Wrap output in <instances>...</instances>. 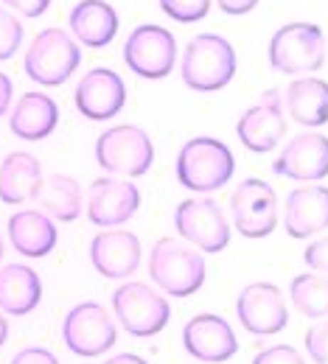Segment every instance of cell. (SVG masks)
<instances>
[{"instance_id": "obj_9", "label": "cell", "mask_w": 328, "mask_h": 364, "mask_svg": "<svg viewBox=\"0 0 328 364\" xmlns=\"http://www.w3.org/2000/svg\"><path fill=\"white\" fill-rule=\"evenodd\" d=\"M236 317L253 336H275L289 325L286 297L275 283H247L236 297Z\"/></svg>"}, {"instance_id": "obj_22", "label": "cell", "mask_w": 328, "mask_h": 364, "mask_svg": "<svg viewBox=\"0 0 328 364\" xmlns=\"http://www.w3.org/2000/svg\"><path fill=\"white\" fill-rule=\"evenodd\" d=\"M59 124V107L48 92H26L17 98L9 127L20 140H46Z\"/></svg>"}, {"instance_id": "obj_21", "label": "cell", "mask_w": 328, "mask_h": 364, "mask_svg": "<svg viewBox=\"0 0 328 364\" xmlns=\"http://www.w3.org/2000/svg\"><path fill=\"white\" fill-rule=\"evenodd\" d=\"M6 230H9V241L14 244V250L26 258H46L59 241V232L53 228L51 216L34 208H26L9 216Z\"/></svg>"}, {"instance_id": "obj_7", "label": "cell", "mask_w": 328, "mask_h": 364, "mask_svg": "<svg viewBox=\"0 0 328 364\" xmlns=\"http://www.w3.org/2000/svg\"><path fill=\"white\" fill-rule=\"evenodd\" d=\"M112 314L118 317L127 333H132L138 339H152L169 325L171 306L149 283L132 280L112 291Z\"/></svg>"}, {"instance_id": "obj_39", "label": "cell", "mask_w": 328, "mask_h": 364, "mask_svg": "<svg viewBox=\"0 0 328 364\" xmlns=\"http://www.w3.org/2000/svg\"><path fill=\"white\" fill-rule=\"evenodd\" d=\"M3 252H6V247H3V235H0V258H3Z\"/></svg>"}, {"instance_id": "obj_4", "label": "cell", "mask_w": 328, "mask_h": 364, "mask_svg": "<svg viewBox=\"0 0 328 364\" xmlns=\"http://www.w3.org/2000/svg\"><path fill=\"white\" fill-rule=\"evenodd\" d=\"M79 62H82V50L76 40L62 28H46L28 46L23 68L31 82L43 87H59L76 73Z\"/></svg>"}, {"instance_id": "obj_25", "label": "cell", "mask_w": 328, "mask_h": 364, "mask_svg": "<svg viewBox=\"0 0 328 364\" xmlns=\"http://www.w3.org/2000/svg\"><path fill=\"white\" fill-rule=\"evenodd\" d=\"M286 112L300 127H323L328 124V82L317 76L295 79L281 95Z\"/></svg>"}, {"instance_id": "obj_8", "label": "cell", "mask_w": 328, "mask_h": 364, "mask_svg": "<svg viewBox=\"0 0 328 364\" xmlns=\"http://www.w3.org/2000/svg\"><path fill=\"white\" fill-rule=\"evenodd\" d=\"M62 342L82 359H98L118 342V331L101 303L85 300L62 319Z\"/></svg>"}, {"instance_id": "obj_20", "label": "cell", "mask_w": 328, "mask_h": 364, "mask_svg": "<svg viewBox=\"0 0 328 364\" xmlns=\"http://www.w3.org/2000/svg\"><path fill=\"white\" fill-rule=\"evenodd\" d=\"M43 185V166L31 151H11L0 163V202L26 205L34 202Z\"/></svg>"}, {"instance_id": "obj_17", "label": "cell", "mask_w": 328, "mask_h": 364, "mask_svg": "<svg viewBox=\"0 0 328 364\" xmlns=\"http://www.w3.org/2000/svg\"><path fill=\"white\" fill-rule=\"evenodd\" d=\"M273 171L278 177L295 182H320L328 177V137L320 132H303L295 135L278 160L273 163Z\"/></svg>"}, {"instance_id": "obj_26", "label": "cell", "mask_w": 328, "mask_h": 364, "mask_svg": "<svg viewBox=\"0 0 328 364\" xmlns=\"http://www.w3.org/2000/svg\"><path fill=\"white\" fill-rule=\"evenodd\" d=\"M34 202L46 216L59 222H76L82 216V188L68 174H51L43 180Z\"/></svg>"}, {"instance_id": "obj_33", "label": "cell", "mask_w": 328, "mask_h": 364, "mask_svg": "<svg viewBox=\"0 0 328 364\" xmlns=\"http://www.w3.org/2000/svg\"><path fill=\"white\" fill-rule=\"evenodd\" d=\"M9 364H62L48 348H23L20 353L11 356Z\"/></svg>"}, {"instance_id": "obj_37", "label": "cell", "mask_w": 328, "mask_h": 364, "mask_svg": "<svg viewBox=\"0 0 328 364\" xmlns=\"http://www.w3.org/2000/svg\"><path fill=\"white\" fill-rule=\"evenodd\" d=\"M104 364H149V362L143 356H138V353H118V356L107 359Z\"/></svg>"}, {"instance_id": "obj_12", "label": "cell", "mask_w": 328, "mask_h": 364, "mask_svg": "<svg viewBox=\"0 0 328 364\" xmlns=\"http://www.w3.org/2000/svg\"><path fill=\"white\" fill-rule=\"evenodd\" d=\"M233 228L244 238H264L278 228V196L270 182L250 177L238 182L231 196Z\"/></svg>"}, {"instance_id": "obj_34", "label": "cell", "mask_w": 328, "mask_h": 364, "mask_svg": "<svg viewBox=\"0 0 328 364\" xmlns=\"http://www.w3.org/2000/svg\"><path fill=\"white\" fill-rule=\"evenodd\" d=\"M3 3L9 9H14L17 14H23V17H40L51 6V0H3Z\"/></svg>"}, {"instance_id": "obj_23", "label": "cell", "mask_w": 328, "mask_h": 364, "mask_svg": "<svg viewBox=\"0 0 328 364\" xmlns=\"http://www.w3.org/2000/svg\"><path fill=\"white\" fill-rule=\"evenodd\" d=\"M70 31L85 48H107L118 34V11L107 0H82L73 6Z\"/></svg>"}, {"instance_id": "obj_31", "label": "cell", "mask_w": 328, "mask_h": 364, "mask_svg": "<svg viewBox=\"0 0 328 364\" xmlns=\"http://www.w3.org/2000/svg\"><path fill=\"white\" fill-rule=\"evenodd\" d=\"M250 364H306V359L292 345H270V348L258 350Z\"/></svg>"}, {"instance_id": "obj_29", "label": "cell", "mask_w": 328, "mask_h": 364, "mask_svg": "<svg viewBox=\"0 0 328 364\" xmlns=\"http://www.w3.org/2000/svg\"><path fill=\"white\" fill-rule=\"evenodd\" d=\"M160 9L174 20V23H196L211 11V0H160Z\"/></svg>"}, {"instance_id": "obj_36", "label": "cell", "mask_w": 328, "mask_h": 364, "mask_svg": "<svg viewBox=\"0 0 328 364\" xmlns=\"http://www.w3.org/2000/svg\"><path fill=\"white\" fill-rule=\"evenodd\" d=\"M11 95H14V85H11V79L0 70V115L9 112V107H11Z\"/></svg>"}, {"instance_id": "obj_13", "label": "cell", "mask_w": 328, "mask_h": 364, "mask_svg": "<svg viewBox=\"0 0 328 364\" xmlns=\"http://www.w3.org/2000/svg\"><path fill=\"white\" fill-rule=\"evenodd\" d=\"M236 135L241 140L244 149L255 154L273 151L283 137H286V118H283V98L281 90L261 92V98L244 109L236 121Z\"/></svg>"}, {"instance_id": "obj_24", "label": "cell", "mask_w": 328, "mask_h": 364, "mask_svg": "<svg viewBox=\"0 0 328 364\" xmlns=\"http://www.w3.org/2000/svg\"><path fill=\"white\" fill-rule=\"evenodd\" d=\"M43 300V280L26 264H9L0 269V311L9 317L31 314Z\"/></svg>"}, {"instance_id": "obj_11", "label": "cell", "mask_w": 328, "mask_h": 364, "mask_svg": "<svg viewBox=\"0 0 328 364\" xmlns=\"http://www.w3.org/2000/svg\"><path fill=\"white\" fill-rule=\"evenodd\" d=\"M124 62L141 79H166L177 62V40L163 26H138L124 46Z\"/></svg>"}, {"instance_id": "obj_19", "label": "cell", "mask_w": 328, "mask_h": 364, "mask_svg": "<svg viewBox=\"0 0 328 364\" xmlns=\"http://www.w3.org/2000/svg\"><path fill=\"white\" fill-rule=\"evenodd\" d=\"M283 228L292 238H309L328 228V188L326 185H297L289 191L283 205Z\"/></svg>"}, {"instance_id": "obj_27", "label": "cell", "mask_w": 328, "mask_h": 364, "mask_svg": "<svg viewBox=\"0 0 328 364\" xmlns=\"http://www.w3.org/2000/svg\"><path fill=\"white\" fill-rule=\"evenodd\" d=\"M292 306L309 319L328 317V277L317 272L297 274L289 286Z\"/></svg>"}, {"instance_id": "obj_15", "label": "cell", "mask_w": 328, "mask_h": 364, "mask_svg": "<svg viewBox=\"0 0 328 364\" xmlns=\"http://www.w3.org/2000/svg\"><path fill=\"white\" fill-rule=\"evenodd\" d=\"M183 348L188 356L205 364L231 362L238 353V339H236L231 322L219 314H196L183 328Z\"/></svg>"}, {"instance_id": "obj_14", "label": "cell", "mask_w": 328, "mask_h": 364, "mask_svg": "<svg viewBox=\"0 0 328 364\" xmlns=\"http://www.w3.org/2000/svg\"><path fill=\"white\" fill-rule=\"evenodd\" d=\"M141 208V191L129 180L101 177L88 191V219L95 228H121Z\"/></svg>"}, {"instance_id": "obj_38", "label": "cell", "mask_w": 328, "mask_h": 364, "mask_svg": "<svg viewBox=\"0 0 328 364\" xmlns=\"http://www.w3.org/2000/svg\"><path fill=\"white\" fill-rule=\"evenodd\" d=\"M6 339H9V319L3 317V311H0V348L6 345Z\"/></svg>"}, {"instance_id": "obj_1", "label": "cell", "mask_w": 328, "mask_h": 364, "mask_svg": "<svg viewBox=\"0 0 328 364\" xmlns=\"http://www.w3.org/2000/svg\"><path fill=\"white\" fill-rule=\"evenodd\" d=\"M233 171V151L216 137H191L177 154V182L194 193H211L225 188Z\"/></svg>"}, {"instance_id": "obj_35", "label": "cell", "mask_w": 328, "mask_h": 364, "mask_svg": "<svg viewBox=\"0 0 328 364\" xmlns=\"http://www.w3.org/2000/svg\"><path fill=\"white\" fill-rule=\"evenodd\" d=\"M225 14H247L258 6V0H216Z\"/></svg>"}, {"instance_id": "obj_32", "label": "cell", "mask_w": 328, "mask_h": 364, "mask_svg": "<svg viewBox=\"0 0 328 364\" xmlns=\"http://www.w3.org/2000/svg\"><path fill=\"white\" fill-rule=\"evenodd\" d=\"M303 261L309 264V269H312V272L326 274L328 277V235L317 238V241H312V244L306 247Z\"/></svg>"}, {"instance_id": "obj_16", "label": "cell", "mask_w": 328, "mask_h": 364, "mask_svg": "<svg viewBox=\"0 0 328 364\" xmlns=\"http://www.w3.org/2000/svg\"><path fill=\"white\" fill-rule=\"evenodd\" d=\"M76 109L90 121H110L127 104V85L112 68H93L76 85Z\"/></svg>"}, {"instance_id": "obj_30", "label": "cell", "mask_w": 328, "mask_h": 364, "mask_svg": "<svg viewBox=\"0 0 328 364\" xmlns=\"http://www.w3.org/2000/svg\"><path fill=\"white\" fill-rule=\"evenodd\" d=\"M306 353L314 364H328V317L314 319V325L303 336Z\"/></svg>"}, {"instance_id": "obj_10", "label": "cell", "mask_w": 328, "mask_h": 364, "mask_svg": "<svg viewBox=\"0 0 328 364\" xmlns=\"http://www.w3.org/2000/svg\"><path fill=\"white\" fill-rule=\"evenodd\" d=\"M174 228L202 252H222L231 244V225L213 199H186L174 210Z\"/></svg>"}, {"instance_id": "obj_2", "label": "cell", "mask_w": 328, "mask_h": 364, "mask_svg": "<svg viewBox=\"0 0 328 364\" xmlns=\"http://www.w3.org/2000/svg\"><path fill=\"white\" fill-rule=\"evenodd\" d=\"M236 50L219 34H196L183 53V82L196 92H216L236 76Z\"/></svg>"}, {"instance_id": "obj_28", "label": "cell", "mask_w": 328, "mask_h": 364, "mask_svg": "<svg viewBox=\"0 0 328 364\" xmlns=\"http://www.w3.org/2000/svg\"><path fill=\"white\" fill-rule=\"evenodd\" d=\"M20 46H23V23L17 20V14L0 6V62L11 59Z\"/></svg>"}, {"instance_id": "obj_18", "label": "cell", "mask_w": 328, "mask_h": 364, "mask_svg": "<svg viewBox=\"0 0 328 364\" xmlns=\"http://www.w3.org/2000/svg\"><path fill=\"white\" fill-rule=\"evenodd\" d=\"M141 258V238L129 230H101L90 241V264L101 277H129L132 272H138Z\"/></svg>"}, {"instance_id": "obj_6", "label": "cell", "mask_w": 328, "mask_h": 364, "mask_svg": "<svg viewBox=\"0 0 328 364\" xmlns=\"http://www.w3.org/2000/svg\"><path fill=\"white\" fill-rule=\"evenodd\" d=\"M95 163L107 174L143 177L154 163V143L141 127L118 124L95 140Z\"/></svg>"}, {"instance_id": "obj_5", "label": "cell", "mask_w": 328, "mask_h": 364, "mask_svg": "<svg viewBox=\"0 0 328 364\" xmlns=\"http://www.w3.org/2000/svg\"><path fill=\"white\" fill-rule=\"evenodd\" d=\"M326 62V34L314 23H289L270 40V65L283 76L314 73Z\"/></svg>"}, {"instance_id": "obj_3", "label": "cell", "mask_w": 328, "mask_h": 364, "mask_svg": "<svg viewBox=\"0 0 328 364\" xmlns=\"http://www.w3.org/2000/svg\"><path fill=\"white\" fill-rule=\"evenodd\" d=\"M149 277L163 294L191 297L205 283V258L174 238H160L149 252Z\"/></svg>"}]
</instances>
